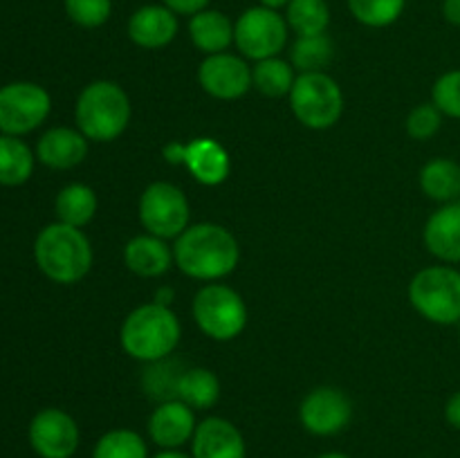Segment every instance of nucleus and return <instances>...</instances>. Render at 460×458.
<instances>
[{"instance_id":"1","label":"nucleus","mask_w":460,"mask_h":458,"mask_svg":"<svg viewBox=\"0 0 460 458\" xmlns=\"http://www.w3.org/2000/svg\"><path fill=\"white\" fill-rule=\"evenodd\" d=\"M175 265L198 281H218L236 269L241 247L227 227L216 223L189 225L173 245Z\"/></svg>"},{"instance_id":"2","label":"nucleus","mask_w":460,"mask_h":458,"mask_svg":"<svg viewBox=\"0 0 460 458\" xmlns=\"http://www.w3.org/2000/svg\"><path fill=\"white\" fill-rule=\"evenodd\" d=\"M34 259L49 281L72 286L93 268V245L79 227L52 223L36 236Z\"/></svg>"},{"instance_id":"3","label":"nucleus","mask_w":460,"mask_h":458,"mask_svg":"<svg viewBox=\"0 0 460 458\" xmlns=\"http://www.w3.org/2000/svg\"><path fill=\"white\" fill-rule=\"evenodd\" d=\"M180 335L182 328L173 310L153 301L135 308L124 319L119 341L130 357L151 364L169 357L178 348Z\"/></svg>"},{"instance_id":"4","label":"nucleus","mask_w":460,"mask_h":458,"mask_svg":"<svg viewBox=\"0 0 460 458\" xmlns=\"http://www.w3.org/2000/svg\"><path fill=\"white\" fill-rule=\"evenodd\" d=\"M130 99L119 84L93 81L76 99V126L90 142H115L130 121Z\"/></svg>"},{"instance_id":"5","label":"nucleus","mask_w":460,"mask_h":458,"mask_svg":"<svg viewBox=\"0 0 460 458\" xmlns=\"http://www.w3.org/2000/svg\"><path fill=\"white\" fill-rule=\"evenodd\" d=\"M409 301L427 321L438 326L460 323V272L452 265L420 269L409 283Z\"/></svg>"},{"instance_id":"6","label":"nucleus","mask_w":460,"mask_h":458,"mask_svg":"<svg viewBox=\"0 0 460 458\" xmlns=\"http://www.w3.org/2000/svg\"><path fill=\"white\" fill-rule=\"evenodd\" d=\"M288 97L292 112L305 128H332L344 112V94L340 84L326 72L299 75Z\"/></svg>"},{"instance_id":"7","label":"nucleus","mask_w":460,"mask_h":458,"mask_svg":"<svg viewBox=\"0 0 460 458\" xmlns=\"http://www.w3.org/2000/svg\"><path fill=\"white\" fill-rule=\"evenodd\" d=\"M193 319L207 337L229 341L247 326V305L236 290L223 283H209L193 296Z\"/></svg>"},{"instance_id":"8","label":"nucleus","mask_w":460,"mask_h":458,"mask_svg":"<svg viewBox=\"0 0 460 458\" xmlns=\"http://www.w3.org/2000/svg\"><path fill=\"white\" fill-rule=\"evenodd\" d=\"M288 31L290 27L286 16L263 4H256L245 9L234 22V43L245 58L263 61V58L279 57L286 49Z\"/></svg>"},{"instance_id":"9","label":"nucleus","mask_w":460,"mask_h":458,"mask_svg":"<svg viewBox=\"0 0 460 458\" xmlns=\"http://www.w3.org/2000/svg\"><path fill=\"white\" fill-rule=\"evenodd\" d=\"M52 110L49 92L31 81H13L0 88V130L3 135L31 133L48 119Z\"/></svg>"},{"instance_id":"10","label":"nucleus","mask_w":460,"mask_h":458,"mask_svg":"<svg viewBox=\"0 0 460 458\" xmlns=\"http://www.w3.org/2000/svg\"><path fill=\"white\" fill-rule=\"evenodd\" d=\"M189 200L171 182H153L139 198V220L153 236L178 238L189 227Z\"/></svg>"},{"instance_id":"11","label":"nucleus","mask_w":460,"mask_h":458,"mask_svg":"<svg viewBox=\"0 0 460 458\" xmlns=\"http://www.w3.org/2000/svg\"><path fill=\"white\" fill-rule=\"evenodd\" d=\"M31 449L40 458H72L79 449L81 431L75 418L57 407L40 409L27 429Z\"/></svg>"},{"instance_id":"12","label":"nucleus","mask_w":460,"mask_h":458,"mask_svg":"<svg viewBox=\"0 0 460 458\" xmlns=\"http://www.w3.org/2000/svg\"><path fill=\"white\" fill-rule=\"evenodd\" d=\"M299 420L313 436H335L353 420V402L335 386H317L301 400Z\"/></svg>"},{"instance_id":"13","label":"nucleus","mask_w":460,"mask_h":458,"mask_svg":"<svg viewBox=\"0 0 460 458\" xmlns=\"http://www.w3.org/2000/svg\"><path fill=\"white\" fill-rule=\"evenodd\" d=\"M198 81L214 99L234 101L252 88V70L245 58L236 54H209L198 67Z\"/></svg>"},{"instance_id":"14","label":"nucleus","mask_w":460,"mask_h":458,"mask_svg":"<svg viewBox=\"0 0 460 458\" xmlns=\"http://www.w3.org/2000/svg\"><path fill=\"white\" fill-rule=\"evenodd\" d=\"M196 411L180 400H166L148 418V436L160 449H180L196 434Z\"/></svg>"},{"instance_id":"15","label":"nucleus","mask_w":460,"mask_h":458,"mask_svg":"<svg viewBox=\"0 0 460 458\" xmlns=\"http://www.w3.org/2000/svg\"><path fill=\"white\" fill-rule=\"evenodd\" d=\"M193 458H247L241 429L225 418L211 416L198 422L191 438Z\"/></svg>"},{"instance_id":"16","label":"nucleus","mask_w":460,"mask_h":458,"mask_svg":"<svg viewBox=\"0 0 460 458\" xmlns=\"http://www.w3.org/2000/svg\"><path fill=\"white\" fill-rule=\"evenodd\" d=\"M178 36V13L166 4H144L128 18V39L142 49H162Z\"/></svg>"},{"instance_id":"17","label":"nucleus","mask_w":460,"mask_h":458,"mask_svg":"<svg viewBox=\"0 0 460 458\" xmlns=\"http://www.w3.org/2000/svg\"><path fill=\"white\" fill-rule=\"evenodd\" d=\"M88 142L81 130L57 126L43 133V137L36 144V157L45 166L57 171H67L79 166L88 157Z\"/></svg>"},{"instance_id":"18","label":"nucleus","mask_w":460,"mask_h":458,"mask_svg":"<svg viewBox=\"0 0 460 458\" xmlns=\"http://www.w3.org/2000/svg\"><path fill=\"white\" fill-rule=\"evenodd\" d=\"M422 241L443 263H460V202H447L429 216Z\"/></svg>"},{"instance_id":"19","label":"nucleus","mask_w":460,"mask_h":458,"mask_svg":"<svg viewBox=\"0 0 460 458\" xmlns=\"http://www.w3.org/2000/svg\"><path fill=\"white\" fill-rule=\"evenodd\" d=\"M184 166L205 187H218L229 178L232 157L227 148L211 137H196L187 144Z\"/></svg>"},{"instance_id":"20","label":"nucleus","mask_w":460,"mask_h":458,"mask_svg":"<svg viewBox=\"0 0 460 458\" xmlns=\"http://www.w3.org/2000/svg\"><path fill=\"white\" fill-rule=\"evenodd\" d=\"M124 263L130 272L142 278L162 277L175 263L173 247L166 245L164 238L142 233V236H135L126 242Z\"/></svg>"},{"instance_id":"21","label":"nucleus","mask_w":460,"mask_h":458,"mask_svg":"<svg viewBox=\"0 0 460 458\" xmlns=\"http://www.w3.org/2000/svg\"><path fill=\"white\" fill-rule=\"evenodd\" d=\"M189 39L202 54H220L234 43V22L218 9H202L189 18Z\"/></svg>"},{"instance_id":"22","label":"nucleus","mask_w":460,"mask_h":458,"mask_svg":"<svg viewBox=\"0 0 460 458\" xmlns=\"http://www.w3.org/2000/svg\"><path fill=\"white\" fill-rule=\"evenodd\" d=\"M218 398L220 382L214 371L205 366L184 368L178 382V391H175V400L191 407L193 411H207L218 402Z\"/></svg>"},{"instance_id":"23","label":"nucleus","mask_w":460,"mask_h":458,"mask_svg":"<svg viewBox=\"0 0 460 458\" xmlns=\"http://www.w3.org/2000/svg\"><path fill=\"white\" fill-rule=\"evenodd\" d=\"M97 193L88 184L72 182L58 191L54 200V211H57L58 223L72 225V227H85L97 214Z\"/></svg>"},{"instance_id":"24","label":"nucleus","mask_w":460,"mask_h":458,"mask_svg":"<svg viewBox=\"0 0 460 458\" xmlns=\"http://www.w3.org/2000/svg\"><path fill=\"white\" fill-rule=\"evenodd\" d=\"M420 189L436 202H454L460 196V166L449 157H436L420 171Z\"/></svg>"},{"instance_id":"25","label":"nucleus","mask_w":460,"mask_h":458,"mask_svg":"<svg viewBox=\"0 0 460 458\" xmlns=\"http://www.w3.org/2000/svg\"><path fill=\"white\" fill-rule=\"evenodd\" d=\"M34 153L22 139L13 135H0V184L18 187L31 178Z\"/></svg>"},{"instance_id":"26","label":"nucleus","mask_w":460,"mask_h":458,"mask_svg":"<svg viewBox=\"0 0 460 458\" xmlns=\"http://www.w3.org/2000/svg\"><path fill=\"white\" fill-rule=\"evenodd\" d=\"M295 81L296 75L292 63L279 57L256 61V66L252 67V88H256L265 97H286V94H290Z\"/></svg>"},{"instance_id":"27","label":"nucleus","mask_w":460,"mask_h":458,"mask_svg":"<svg viewBox=\"0 0 460 458\" xmlns=\"http://www.w3.org/2000/svg\"><path fill=\"white\" fill-rule=\"evenodd\" d=\"M286 21L296 36L326 34L331 25V7L326 0H290L286 7Z\"/></svg>"},{"instance_id":"28","label":"nucleus","mask_w":460,"mask_h":458,"mask_svg":"<svg viewBox=\"0 0 460 458\" xmlns=\"http://www.w3.org/2000/svg\"><path fill=\"white\" fill-rule=\"evenodd\" d=\"M292 67L304 75V72H323V67L331 66L335 57V45L326 34L317 36H299L292 45Z\"/></svg>"},{"instance_id":"29","label":"nucleus","mask_w":460,"mask_h":458,"mask_svg":"<svg viewBox=\"0 0 460 458\" xmlns=\"http://www.w3.org/2000/svg\"><path fill=\"white\" fill-rule=\"evenodd\" d=\"M93 458H151L148 445L137 431L111 429L94 443Z\"/></svg>"},{"instance_id":"30","label":"nucleus","mask_w":460,"mask_h":458,"mask_svg":"<svg viewBox=\"0 0 460 458\" xmlns=\"http://www.w3.org/2000/svg\"><path fill=\"white\" fill-rule=\"evenodd\" d=\"M407 0H349V12L367 27H389L402 16Z\"/></svg>"},{"instance_id":"31","label":"nucleus","mask_w":460,"mask_h":458,"mask_svg":"<svg viewBox=\"0 0 460 458\" xmlns=\"http://www.w3.org/2000/svg\"><path fill=\"white\" fill-rule=\"evenodd\" d=\"M169 359V357H166ZM166 359H160V362L148 364L146 373H144V389L151 398H155L157 402H166V400H175V391H178L180 375L184 371H175V366Z\"/></svg>"},{"instance_id":"32","label":"nucleus","mask_w":460,"mask_h":458,"mask_svg":"<svg viewBox=\"0 0 460 458\" xmlns=\"http://www.w3.org/2000/svg\"><path fill=\"white\" fill-rule=\"evenodd\" d=\"M63 7L75 25L94 30L108 22L112 13V0H63Z\"/></svg>"},{"instance_id":"33","label":"nucleus","mask_w":460,"mask_h":458,"mask_svg":"<svg viewBox=\"0 0 460 458\" xmlns=\"http://www.w3.org/2000/svg\"><path fill=\"white\" fill-rule=\"evenodd\" d=\"M431 103L443 115L460 119V70H449L436 79L431 88Z\"/></svg>"},{"instance_id":"34","label":"nucleus","mask_w":460,"mask_h":458,"mask_svg":"<svg viewBox=\"0 0 460 458\" xmlns=\"http://www.w3.org/2000/svg\"><path fill=\"white\" fill-rule=\"evenodd\" d=\"M443 112L434 103H420L407 117V133L418 142H427L434 137L443 126Z\"/></svg>"},{"instance_id":"35","label":"nucleus","mask_w":460,"mask_h":458,"mask_svg":"<svg viewBox=\"0 0 460 458\" xmlns=\"http://www.w3.org/2000/svg\"><path fill=\"white\" fill-rule=\"evenodd\" d=\"M211 0H162V4L175 12L178 16H189L191 18L193 13L202 12V9L209 7Z\"/></svg>"},{"instance_id":"36","label":"nucleus","mask_w":460,"mask_h":458,"mask_svg":"<svg viewBox=\"0 0 460 458\" xmlns=\"http://www.w3.org/2000/svg\"><path fill=\"white\" fill-rule=\"evenodd\" d=\"M445 420L449 422V427L460 431V391L449 395L447 404H445Z\"/></svg>"},{"instance_id":"37","label":"nucleus","mask_w":460,"mask_h":458,"mask_svg":"<svg viewBox=\"0 0 460 458\" xmlns=\"http://www.w3.org/2000/svg\"><path fill=\"white\" fill-rule=\"evenodd\" d=\"M162 153H164V157H166V162H169V164H173V166L182 164L184 166V155H187V144L169 142Z\"/></svg>"},{"instance_id":"38","label":"nucleus","mask_w":460,"mask_h":458,"mask_svg":"<svg viewBox=\"0 0 460 458\" xmlns=\"http://www.w3.org/2000/svg\"><path fill=\"white\" fill-rule=\"evenodd\" d=\"M443 16L449 25L460 27V0H443Z\"/></svg>"},{"instance_id":"39","label":"nucleus","mask_w":460,"mask_h":458,"mask_svg":"<svg viewBox=\"0 0 460 458\" xmlns=\"http://www.w3.org/2000/svg\"><path fill=\"white\" fill-rule=\"evenodd\" d=\"M151 458H193L191 454H184L180 452V449H160V452L155 454V456Z\"/></svg>"},{"instance_id":"40","label":"nucleus","mask_w":460,"mask_h":458,"mask_svg":"<svg viewBox=\"0 0 460 458\" xmlns=\"http://www.w3.org/2000/svg\"><path fill=\"white\" fill-rule=\"evenodd\" d=\"M259 4H263V7L279 12V9H286L288 4H290V0H259Z\"/></svg>"},{"instance_id":"41","label":"nucleus","mask_w":460,"mask_h":458,"mask_svg":"<svg viewBox=\"0 0 460 458\" xmlns=\"http://www.w3.org/2000/svg\"><path fill=\"white\" fill-rule=\"evenodd\" d=\"M317 458H350L349 454H344V452H326V454H322V456H317Z\"/></svg>"},{"instance_id":"42","label":"nucleus","mask_w":460,"mask_h":458,"mask_svg":"<svg viewBox=\"0 0 460 458\" xmlns=\"http://www.w3.org/2000/svg\"><path fill=\"white\" fill-rule=\"evenodd\" d=\"M458 339H460V323H458Z\"/></svg>"}]
</instances>
